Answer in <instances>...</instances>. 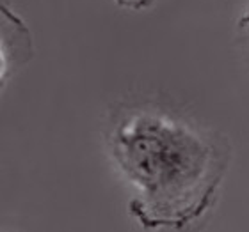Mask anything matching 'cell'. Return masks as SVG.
<instances>
[{
	"label": "cell",
	"instance_id": "3",
	"mask_svg": "<svg viewBox=\"0 0 249 232\" xmlns=\"http://www.w3.org/2000/svg\"><path fill=\"white\" fill-rule=\"evenodd\" d=\"M114 2L121 7H126V9L132 11H142L153 4V0H114Z\"/></svg>",
	"mask_w": 249,
	"mask_h": 232
},
{
	"label": "cell",
	"instance_id": "1",
	"mask_svg": "<svg viewBox=\"0 0 249 232\" xmlns=\"http://www.w3.org/2000/svg\"><path fill=\"white\" fill-rule=\"evenodd\" d=\"M109 145L135 197L128 211L144 229L183 231L215 201L231 158L226 137L151 108L114 124Z\"/></svg>",
	"mask_w": 249,
	"mask_h": 232
},
{
	"label": "cell",
	"instance_id": "4",
	"mask_svg": "<svg viewBox=\"0 0 249 232\" xmlns=\"http://www.w3.org/2000/svg\"><path fill=\"white\" fill-rule=\"evenodd\" d=\"M239 25L242 27V29H246V27H249V13H246V15L242 16V18H240Z\"/></svg>",
	"mask_w": 249,
	"mask_h": 232
},
{
	"label": "cell",
	"instance_id": "2",
	"mask_svg": "<svg viewBox=\"0 0 249 232\" xmlns=\"http://www.w3.org/2000/svg\"><path fill=\"white\" fill-rule=\"evenodd\" d=\"M0 21H2V85H5V80L9 75L18 71L27 62L31 61L34 55V46H32L31 32L27 29L20 16L15 11L7 7L5 2L0 5Z\"/></svg>",
	"mask_w": 249,
	"mask_h": 232
}]
</instances>
